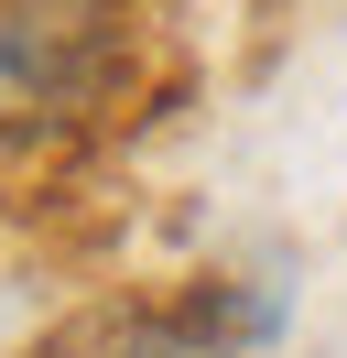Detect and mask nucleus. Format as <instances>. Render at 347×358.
<instances>
[{"instance_id": "f03ea898", "label": "nucleus", "mask_w": 347, "mask_h": 358, "mask_svg": "<svg viewBox=\"0 0 347 358\" xmlns=\"http://www.w3.org/2000/svg\"><path fill=\"white\" fill-rule=\"evenodd\" d=\"M282 304L250 282H195L185 304H141V315H108L76 358H271Z\"/></svg>"}, {"instance_id": "f257e3e1", "label": "nucleus", "mask_w": 347, "mask_h": 358, "mask_svg": "<svg viewBox=\"0 0 347 358\" xmlns=\"http://www.w3.org/2000/svg\"><path fill=\"white\" fill-rule=\"evenodd\" d=\"M120 0H0V120H76L120 87Z\"/></svg>"}]
</instances>
